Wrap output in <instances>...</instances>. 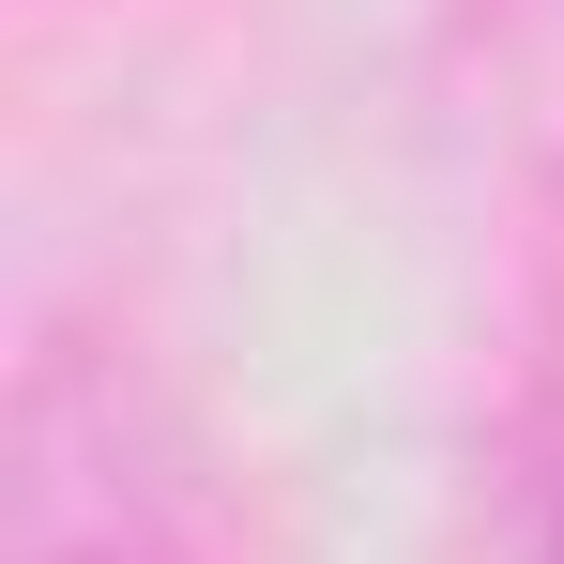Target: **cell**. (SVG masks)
Returning <instances> with one entry per match:
<instances>
[{
    "label": "cell",
    "mask_w": 564,
    "mask_h": 564,
    "mask_svg": "<svg viewBox=\"0 0 564 564\" xmlns=\"http://www.w3.org/2000/svg\"><path fill=\"white\" fill-rule=\"evenodd\" d=\"M534 564H564V473H550V550H534Z\"/></svg>",
    "instance_id": "cell-1"
},
{
    "label": "cell",
    "mask_w": 564,
    "mask_h": 564,
    "mask_svg": "<svg viewBox=\"0 0 564 564\" xmlns=\"http://www.w3.org/2000/svg\"><path fill=\"white\" fill-rule=\"evenodd\" d=\"M62 564H93V550H62Z\"/></svg>",
    "instance_id": "cell-2"
}]
</instances>
